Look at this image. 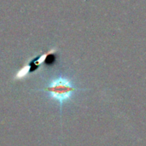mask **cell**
<instances>
[{
    "label": "cell",
    "instance_id": "obj_1",
    "mask_svg": "<svg viewBox=\"0 0 146 146\" xmlns=\"http://www.w3.org/2000/svg\"><path fill=\"white\" fill-rule=\"evenodd\" d=\"M80 90L81 89L74 84L71 78L62 75L50 79L44 88L36 89V91L44 92L49 99L56 100L59 104L61 113L62 106L70 102Z\"/></svg>",
    "mask_w": 146,
    "mask_h": 146
},
{
    "label": "cell",
    "instance_id": "obj_2",
    "mask_svg": "<svg viewBox=\"0 0 146 146\" xmlns=\"http://www.w3.org/2000/svg\"><path fill=\"white\" fill-rule=\"evenodd\" d=\"M31 73L30 72V67H29V64L28 63H25L15 74V77H14V80H24L27 75L28 74Z\"/></svg>",
    "mask_w": 146,
    "mask_h": 146
}]
</instances>
